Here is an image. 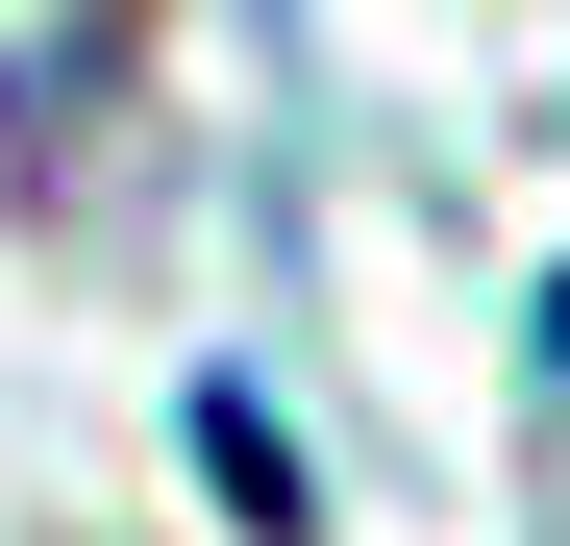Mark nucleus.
<instances>
[{
  "label": "nucleus",
  "mask_w": 570,
  "mask_h": 546,
  "mask_svg": "<svg viewBox=\"0 0 570 546\" xmlns=\"http://www.w3.org/2000/svg\"><path fill=\"white\" fill-rule=\"evenodd\" d=\"M199 472H224V521L298 546V447H273V398H199Z\"/></svg>",
  "instance_id": "nucleus-1"
},
{
  "label": "nucleus",
  "mask_w": 570,
  "mask_h": 546,
  "mask_svg": "<svg viewBox=\"0 0 570 546\" xmlns=\"http://www.w3.org/2000/svg\"><path fill=\"white\" fill-rule=\"evenodd\" d=\"M546 373H570V273H546Z\"/></svg>",
  "instance_id": "nucleus-2"
}]
</instances>
